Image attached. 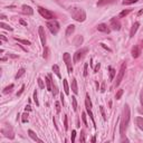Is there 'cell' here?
I'll list each match as a JSON object with an SVG mask.
<instances>
[{
  "label": "cell",
  "mask_w": 143,
  "mask_h": 143,
  "mask_svg": "<svg viewBox=\"0 0 143 143\" xmlns=\"http://www.w3.org/2000/svg\"><path fill=\"white\" fill-rule=\"evenodd\" d=\"M72 104H73V110L76 111L77 110V101H76V97L75 96L72 97Z\"/></svg>",
  "instance_id": "f1b7e54d"
},
{
  "label": "cell",
  "mask_w": 143,
  "mask_h": 143,
  "mask_svg": "<svg viewBox=\"0 0 143 143\" xmlns=\"http://www.w3.org/2000/svg\"><path fill=\"white\" fill-rule=\"evenodd\" d=\"M110 26L112 27L113 30H120L121 29V23H120V20H118L117 18H112Z\"/></svg>",
  "instance_id": "ba28073f"
},
{
  "label": "cell",
  "mask_w": 143,
  "mask_h": 143,
  "mask_svg": "<svg viewBox=\"0 0 143 143\" xmlns=\"http://www.w3.org/2000/svg\"><path fill=\"white\" fill-rule=\"evenodd\" d=\"M100 67H101V65H100V63H98L97 65L95 66V68H94V73H97V72H98V69H100Z\"/></svg>",
  "instance_id": "bcb514c9"
},
{
  "label": "cell",
  "mask_w": 143,
  "mask_h": 143,
  "mask_svg": "<svg viewBox=\"0 0 143 143\" xmlns=\"http://www.w3.org/2000/svg\"><path fill=\"white\" fill-rule=\"evenodd\" d=\"M37 82H38V85H39L40 88H44V87H45V84H44V82H43L42 78H38V80H37Z\"/></svg>",
  "instance_id": "74e56055"
},
{
  "label": "cell",
  "mask_w": 143,
  "mask_h": 143,
  "mask_svg": "<svg viewBox=\"0 0 143 143\" xmlns=\"http://www.w3.org/2000/svg\"><path fill=\"white\" fill-rule=\"evenodd\" d=\"M6 60H7L6 57H2V58H1V62H6Z\"/></svg>",
  "instance_id": "11a10c76"
},
{
  "label": "cell",
  "mask_w": 143,
  "mask_h": 143,
  "mask_svg": "<svg viewBox=\"0 0 143 143\" xmlns=\"http://www.w3.org/2000/svg\"><path fill=\"white\" fill-rule=\"evenodd\" d=\"M75 137H76V131H72V137H70V141L72 143L75 142Z\"/></svg>",
  "instance_id": "ab89813d"
},
{
  "label": "cell",
  "mask_w": 143,
  "mask_h": 143,
  "mask_svg": "<svg viewBox=\"0 0 143 143\" xmlns=\"http://www.w3.org/2000/svg\"><path fill=\"white\" fill-rule=\"evenodd\" d=\"M135 123H137L138 128L140 129V130H142V131H143V117L138 116L137 118H135Z\"/></svg>",
  "instance_id": "2e32d148"
},
{
  "label": "cell",
  "mask_w": 143,
  "mask_h": 143,
  "mask_svg": "<svg viewBox=\"0 0 143 143\" xmlns=\"http://www.w3.org/2000/svg\"><path fill=\"white\" fill-rule=\"evenodd\" d=\"M0 18H1V20H3V19H6V16L5 15H1V16H0Z\"/></svg>",
  "instance_id": "f5cc1de1"
},
{
  "label": "cell",
  "mask_w": 143,
  "mask_h": 143,
  "mask_svg": "<svg viewBox=\"0 0 143 143\" xmlns=\"http://www.w3.org/2000/svg\"><path fill=\"white\" fill-rule=\"evenodd\" d=\"M25 73H26V69H25V68H20V69L18 70V73L16 74L15 78H16V80H18V78H20V77H21V76H22V75L25 74Z\"/></svg>",
  "instance_id": "d4e9b609"
},
{
  "label": "cell",
  "mask_w": 143,
  "mask_h": 143,
  "mask_svg": "<svg viewBox=\"0 0 143 143\" xmlns=\"http://www.w3.org/2000/svg\"><path fill=\"white\" fill-rule=\"evenodd\" d=\"M108 70H110V81H113L114 80V76H115V69L113 67H108Z\"/></svg>",
  "instance_id": "4316f807"
},
{
  "label": "cell",
  "mask_w": 143,
  "mask_h": 143,
  "mask_svg": "<svg viewBox=\"0 0 143 143\" xmlns=\"http://www.w3.org/2000/svg\"><path fill=\"white\" fill-rule=\"evenodd\" d=\"M55 107H56L57 113H59V112H60V104H59V102H56V103H55Z\"/></svg>",
  "instance_id": "b9f144b4"
},
{
  "label": "cell",
  "mask_w": 143,
  "mask_h": 143,
  "mask_svg": "<svg viewBox=\"0 0 143 143\" xmlns=\"http://www.w3.org/2000/svg\"><path fill=\"white\" fill-rule=\"evenodd\" d=\"M12 88H13V84H10L9 86H7L5 90H3V93L5 94H8V93H10V92L12 91Z\"/></svg>",
  "instance_id": "f546056e"
},
{
  "label": "cell",
  "mask_w": 143,
  "mask_h": 143,
  "mask_svg": "<svg viewBox=\"0 0 143 143\" xmlns=\"http://www.w3.org/2000/svg\"><path fill=\"white\" fill-rule=\"evenodd\" d=\"M131 12V9H126V10H123V11L120 12V15H118L117 18H124V17H126L129 13Z\"/></svg>",
  "instance_id": "603a6c76"
},
{
  "label": "cell",
  "mask_w": 143,
  "mask_h": 143,
  "mask_svg": "<svg viewBox=\"0 0 143 143\" xmlns=\"http://www.w3.org/2000/svg\"><path fill=\"white\" fill-rule=\"evenodd\" d=\"M74 31H75V26L74 25H69L68 27H67V29H66V36L67 37L70 36Z\"/></svg>",
  "instance_id": "d6986e66"
},
{
  "label": "cell",
  "mask_w": 143,
  "mask_h": 143,
  "mask_svg": "<svg viewBox=\"0 0 143 143\" xmlns=\"http://www.w3.org/2000/svg\"><path fill=\"white\" fill-rule=\"evenodd\" d=\"M131 54H132V57H133V58H138V57L141 55V46L140 45H134V47L132 48Z\"/></svg>",
  "instance_id": "9c48e42d"
},
{
  "label": "cell",
  "mask_w": 143,
  "mask_h": 143,
  "mask_svg": "<svg viewBox=\"0 0 143 143\" xmlns=\"http://www.w3.org/2000/svg\"><path fill=\"white\" fill-rule=\"evenodd\" d=\"M114 0H98L97 2V7H103L105 5H108V3H112Z\"/></svg>",
  "instance_id": "ac0fdd59"
},
{
  "label": "cell",
  "mask_w": 143,
  "mask_h": 143,
  "mask_svg": "<svg viewBox=\"0 0 143 143\" xmlns=\"http://www.w3.org/2000/svg\"><path fill=\"white\" fill-rule=\"evenodd\" d=\"M53 72L56 74V76L58 78H62V75H60V72H59V67L58 65H53Z\"/></svg>",
  "instance_id": "7402d4cb"
},
{
  "label": "cell",
  "mask_w": 143,
  "mask_h": 143,
  "mask_svg": "<svg viewBox=\"0 0 143 143\" xmlns=\"http://www.w3.org/2000/svg\"><path fill=\"white\" fill-rule=\"evenodd\" d=\"M1 132H2L3 134H5V137L9 138V139H13V138H15V135H13V132H12L11 130H10L9 132H7V131L5 130V129H3V130H1Z\"/></svg>",
  "instance_id": "ffe728a7"
},
{
  "label": "cell",
  "mask_w": 143,
  "mask_h": 143,
  "mask_svg": "<svg viewBox=\"0 0 143 143\" xmlns=\"http://www.w3.org/2000/svg\"><path fill=\"white\" fill-rule=\"evenodd\" d=\"M101 92H102V93H103V92H105V83L102 84V90H101Z\"/></svg>",
  "instance_id": "c3c4849f"
},
{
  "label": "cell",
  "mask_w": 143,
  "mask_h": 143,
  "mask_svg": "<svg viewBox=\"0 0 143 143\" xmlns=\"http://www.w3.org/2000/svg\"><path fill=\"white\" fill-rule=\"evenodd\" d=\"M138 0H124L122 3H123V5H132V3H135Z\"/></svg>",
  "instance_id": "e575fe53"
},
{
  "label": "cell",
  "mask_w": 143,
  "mask_h": 143,
  "mask_svg": "<svg viewBox=\"0 0 143 143\" xmlns=\"http://www.w3.org/2000/svg\"><path fill=\"white\" fill-rule=\"evenodd\" d=\"M64 128H65V131L68 130V123H67V115H64Z\"/></svg>",
  "instance_id": "836d02e7"
},
{
  "label": "cell",
  "mask_w": 143,
  "mask_h": 143,
  "mask_svg": "<svg viewBox=\"0 0 143 143\" xmlns=\"http://www.w3.org/2000/svg\"><path fill=\"white\" fill-rule=\"evenodd\" d=\"M142 13H143V9H142V10H140V11H139V12H138V16H141V15H142Z\"/></svg>",
  "instance_id": "816d5d0a"
},
{
  "label": "cell",
  "mask_w": 143,
  "mask_h": 143,
  "mask_svg": "<svg viewBox=\"0 0 143 143\" xmlns=\"http://www.w3.org/2000/svg\"><path fill=\"white\" fill-rule=\"evenodd\" d=\"M139 26H140V23H139L138 21L133 23V26H132V28H131V31H130V37H134L135 33H137V30L139 28Z\"/></svg>",
  "instance_id": "5bb4252c"
},
{
  "label": "cell",
  "mask_w": 143,
  "mask_h": 143,
  "mask_svg": "<svg viewBox=\"0 0 143 143\" xmlns=\"http://www.w3.org/2000/svg\"><path fill=\"white\" fill-rule=\"evenodd\" d=\"M130 107H129L128 104L124 105V108H123V114H122V117H121V123H120V134L122 139L124 138L125 135V132H126V129H128V125L130 123Z\"/></svg>",
  "instance_id": "6da1fadb"
},
{
  "label": "cell",
  "mask_w": 143,
  "mask_h": 143,
  "mask_svg": "<svg viewBox=\"0 0 143 143\" xmlns=\"http://www.w3.org/2000/svg\"><path fill=\"white\" fill-rule=\"evenodd\" d=\"M60 97H62V102H63V103H64V95H63V93H62V94H60Z\"/></svg>",
  "instance_id": "db71d44e"
},
{
  "label": "cell",
  "mask_w": 143,
  "mask_h": 143,
  "mask_svg": "<svg viewBox=\"0 0 143 143\" xmlns=\"http://www.w3.org/2000/svg\"><path fill=\"white\" fill-rule=\"evenodd\" d=\"M0 27H1V28H3V29H6V30H10V31H12V30H13L9 25H6L5 22H0Z\"/></svg>",
  "instance_id": "83f0119b"
},
{
  "label": "cell",
  "mask_w": 143,
  "mask_h": 143,
  "mask_svg": "<svg viewBox=\"0 0 143 143\" xmlns=\"http://www.w3.org/2000/svg\"><path fill=\"white\" fill-rule=\"evenodd\" d=\"M28 135L30 138L33 139L34 141H38V142H43L42 140H40V139H38V137H37V134L35 133V132H34L33 130H28Z\"/></svg>",
  "instance_id": "9a60e30c"
},
{
  "label": "cell",
  "mask_w": 143,
  "mask_h": 143,
  "mask_svg": "<svg viewBox=\"0 0 143 143\" xmlns=\"http://www.w3.org/2000/svg\"><path fill=\"white\" fill-rule=\"evenodd\" d=\"M87 74H88V64L86 63V64L84 65V76L86 77V76H87Z\"/></svg>",
  "instance_id": "8d00e7d4"
},
{
  "label": "cell",
  "mask_w": 143,
  "mask_h": 143,
  "mask_svg": "<svg viewBox=\"0 0 143 143\" xmlns=\"http://www.w3.org/2000/svg\"><path fill=\"white\" fill-rule=\"evenodd\" d=\"M72 91H73L75 94H77V93H78L77 82H76V80H75V78H73V80H72Z\"/></svg>",
  "instance_id": "e0dca14e"
},
{
  "label": "cell",
  "mask_w": 143,
  "mask_h": 143,
  "mask_svg": "<svg viewBox=\"0 0 143 143\" xmlns=\"http://www.w3.org/2000/svg\"><path fill=\"white\" fill-rule=\"evenodd\" d=\"M64 62L66 63V66H67V70H68V73L72 74L73 73V65H72V57L68 53H64Z\"/></svg>",
  "instance_id": "52a82bcc"
},
{
  "label": "cell",
  "mask_w": 143,
  "mask_h": 143,
  "mask_svg": "<svg viewBox=\"0 0 143 143\" xmlns=\"http://www.w3.org/2000/svg\"><path fill=\"white\" fill-rule=\"evenodd\" d=\"M81 142H85V133L84 131H81V138H80Z\"/></svg>",
  "instance_id": "60d3db41"
},
{
  "label": "cell",
  "mask_w": 143,
  "mask_h": 143,
  "mask_svg": "<svg viewBox=\"0 0 143 143\" xmlns=\"http://www.w3.org/2000/svg\"><path fill=\"white\" fill-rule=\"evenodd\" d=\"M34 102L36 103L37 106H39V102H38V97H37V91L34 92Z\"/></svg>",
  "instance_id": "d6a6232c"
},
{
  "label": "cell",
  "mask_w": 143,
  "mask_h": 143,
  "mask_svg": "<svg viewBox=\"0 0 143 143\" xmlns=\"http://www.w3.org/2000/svg\"><path fill=\"white\" fill-rule=\"evenodd\" d=\"M38 33H39V37H40V40H42L43 46L45 47V45H46V34H45V30H44V27H42V26L39 27Z\"/></svg>",
  "instance_id": "30bf717a"
},
{
  "label": "cell",
  "mask_w": 143,
  "mask_h": 143,
  "mask_svg": "<svg viewBox=\"0 0 143 143\" xmlns=\"http://www.w3.org/2000/svg\"><path fill=\"white\" fill-rule=\"evenodd\" d=\"M125 69H126V64L123 63V64H122V66H121V69H120V72H118V74H117V76H116V81H115V87H117L118 85L121 84V82H122V80H123V77H124Z\"/></svg>",
  "instance_id": "5b68a950"
},
{
  "label": "cell",
  "mask_w": 143,
  "mask_h": 143,
  "mask_svg": "<svg viewBox=\"0 0 143 143\" xmlns=\"http://www.w3.org/2000/svg\"><path fill=\"white\" fill-rule=\"evenodd\" d=\"M21 122L22 123H26V122H28V114L27 113H23L22 115H21Z\"/></svg>",
  "instance_id": "1f68e13d"
},
{
  "label": "cell",
  "mask_w": 143,
  "mask_h": 143,
  "mask_svg": "<svg viewBox=\"0 0 143 143\" xmlns=\"http://www.w3.org/2000/svg\"><path fill=\"white\" fill-rule=\"evenodd\" d=\"M87 52H88V48H81V49H78V50H76V53L74 54V58H73V60H74V63H78L81 59H83L84 58V56L87 54Z\"/></svg>",
  "instance_id": "3957f363"
},
{
  "label": "cell",
  "mask_w": 143,
  "mask_h": 143,
  "mask_svg": "<svg viewBox=\"0 0 143 143\" xmlns=\"http://www.w3.org/2000/svg\"><path fill=\"white\" fill-rule=\"evenodd\" d=\"M63 85H64V92H65L66 95L69 94V86L68 83H67V80H63Z\"/></svg>",
  "instance_id": "44dd1931"
},
{
  "label": "cell",
  "mask_w": 143,
  "mask_h": 143,
  "mask_svg": "<svg viewBox=\"0 0 143 143\" xmlns=\"http://www.w3.org/2000/svg\"><path fill=\"white\" fill-rule=\"evenodd\" d=\"M140 102H141V105H142V107H143V88H142L141 94H140Z\"/></svg>",
  "instance_id": "f6af8a7d"
},
{
  "label": "cell",
  "mask_w": 143,
  "mask_h": 143,
  "mask_svg": "<svg viewBox=\"0 0 143 143\" xmlns=\"http://www.w3.org/2000/svg\"><path fill=\"white\" fill-rule=\"evenodd\" d=\"M20 23H21V25H23V26H27V22L23 21V20H20Z\"/></svg>",
  "instance_id": "f907efd6"
},
{
  "label": "cell",
  "mask_w": 143,
  "mask_h": 143,
  "mask_svg": "<svg viewBox=\"0 0 143 143\" xmlns=\"http://www.w3.org/2000/svg\"><path fill=\"white\" fill-rule=\"evenodd\" d=\"M97 30L102 33H105V34H110L111 31V29L107 27L106 23H100V25H97Z\"/></svg>",
  "instance_id": "8fae6325"
},
{
  "label": "cell",
  "mask_w": 143,
  "mask_h": 143,
  "mask_svg": "<svg viewBox=\"0 0 143 143\" xmlns=\"http://www.w3.org/2000/svg\"><path fill=\"white\" fill-rule=\"evenodd\" d=\"M45 82H46V87L47 90H48L49 92H53V82H52V78H50V75H48V76H46L45 78Z\"/></svg>",
  "instance_id": "4fadbf2b"
},
{
  "label": "cell",
  "mask_w": 143,
  "mask_h": 143,
  "mask_svg": "<svg viewBox=\"0 0 143 143\" xmlns=\"http://www.w3.org/2000/svg\"><path fill=\"white\" fill-rule=\"evenodd\" d=\"M21 9H22V12L25 13V15H28V16H31L33 13H34V9L31 8L30 6H27V5H23L21 7Z\"/></svg>",
  "instance_id": "7c38bea8"
},
{
  "label": "cell",
  "mask_w": 143,
  "mask_h": 143,
  "mask_svg": "<svg viewBox=\"0 0 143 143\" xmlns=\"http://www.w3.org/2000/svg\"><path fill=\"white\" fill-rule=\"evenodd\" d=\"M25 111H26V112H27V111H31V107H30L29 105H28V106H26V107H25Z\"/></svg>",
  "instance_id": "681fc988"
},
{
  "label": "cell",
  "mask_w": 143,
  "mask_h": 143,
  "mask_svg": "<svg viewBox=\"0 0 143 143\" xmlns=\"http://www.w3.org/2000/svg\"><path fill=\"white\" fill-rule=\"evenodd\" d=\"M69 13L72 18L75 19L78 22H83L86 19V12L83 8L81 7H70L69 8Z\"/></svg>",
  "instance_id": "7a4b0ae2"
},
{
  "label": "cell",
  "mask_w": 143,
  "mask_h": 143,
  "mask_svg": "<svg viewBox=\"0 0 143 143\" xmlns=\"http://www.w3.org/2000/svg\"><path fill=\"white\" fill-rule=\"evenodd\" d=\"M85 105H86V107L92 108V102L90 100V95L88 94H86V97H85Z\"/></svg>",
  "instance_id": "cb8c5ba5"
},
{
  "label": "cell",
  "mask_w": 143,
  "mask_h": 143,
  "mask_svg": "<svg viewBox=\"0 0 143 143\" xmlns=\"http://www.w3.org/2000/svg\"><path fill=\"white\" fill-rule=\"evenodd\" d=\"M13 39L17 40L18 43L23 44V45H27V46H29V45H30V42H29V40H26V39H20V38H17V37H15Z\"/></svg>",
  "instance_id": "484cf974"
},
{
  "label": "cell",
  "mask_w": 143,
  "mask_h": 143,
  "mask_svg": "<svg viewBox=\"0 0 143 143\" xmlns=\"http://www.w3.org/2000/svg\"><path fill=\"white\" fill-rule=\"evenodd\" d=\"M82 120H83V122H84V124H85V125H87V120H86V113H85V112H83V113H82Z\"/></svg>",
  "instance_id": "d590c367"
},
{
  "label": "cell",
  "mask_w": 143,
  "mask_h": 143,
  "mask_svg": "<svg viewBox=\"0 0 143 143\" xmlns=\"http://www.w3.org/2000/svg\"><path fill=\"white\" fill-rule=\"evenodd\" d=\"M23 91H25V85H22V86H21V88H20V91L18 92V93H17V96H20V95H21V93H22Z\"/></svg>",
  "instance_id": "7bdbcfd3"
},
{
  "label": "cell",
  "mask_w": 143,
  "mask_h": 143,
  "mask_svg": "<svg viewBox=\"0 0 143 143\" xmlns=\"http://www.w3.org/2000/svg\"><path fill=\"white\" fill-rule=\"evenodd\" d=\"M47 27H48L49 31L53 34V35H57V33L59 31V23L56 21V20H50V21L47 22Z\"/></svg>",
  "instance_id": "277c9868"
},
{
  "label": "cell",
  "mask_w": 143,
  "mask_h": 143,
  "mask_svg": "<svg viewBox=\"0 0 143 143\" xmlns=\"http://www.w3.org/2000/svg\"><path fill=\"white\" fill-rule=\"evenodd\" d=\"M100 108H101V112H102V115H103V118H104V120H106V115H105V112H104V108H103V106H101Z\"/></svg>",
  "instance_id": "ee69618b"
},
{
  "label": "cell",
  "mask_w": 143,
  "mask_h": 143,
  "mask_svg": "<svg viewBox=\"0 0 143 143\" xmlns=\"http://www.w3.org/2000/svg\"><path fill=\"white\" fill-rule=\"evenodd\" d=\"M82 42H83V38H82L81 36H78V37H77V39L75 40V45H76V46H78V45H80V43L82 44Z\"/></svg>",
  "instance_id": "f35d334b"
},
{
  "label": "cell",
  "mask_w": 143,
  "mask_h": 143,
  "mask_svg": "<svg viewBox=\"0 0 143 143\" xmlns=\"http://www.w3.org/2000/svg\"><path fill=\"white\" fill-rule=\"evenodd\" d=\"M38 12L45 19H48V20L54 19V13L52 11H49L48 9H45V8H43V7H38Z\"/></svg>",
  "instance_id": "8992f818"
},
{
  "label": "cell",
  "mask_w": 143,
  "mask_h": 143,
  "mask_svg": "<svg viewBox=\"0 0 143 143\" xmlns=\"http://www.w3.org/2000/svg\"><path fill=\"white\" fill-rule=\"evenodd\" d=\"M0 38H1L2 42H7V38H6L5 35H0Z\"/></svg>",
  "instance_id": "7dc6e473"
},
{
  "label": "cell",
  "mask_w": 143,
  "mask_h": 143,
  "mask_svg": "<svg viewBox=\"0 0 143 143\" xmlns=\"http://www.w3.org/2000/svg\"><path fill=\"white\" fill-rule=\"evenodd\" d=\"M122 95H123V90H118L116 92V94H115V98H116V100H120Z\"/></svg>",
  "instance_id": "4dcf8cb0"
}]
</instances>
